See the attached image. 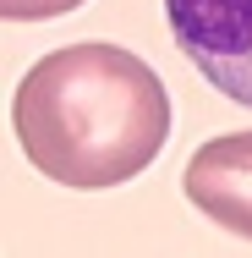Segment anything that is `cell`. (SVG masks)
I'll return each instance as SVG.
<instances>
[{
    "instance_id": "cell-1",
    "label": "cell",
    "mask_w": 252,
    "mask_h": 258,
    "mask_svg": "<svg viewBox=\"0 0 252 258\" xmlns=\"http://www.w3.org/2000/svg\"><path fill=\"white\" fill-rule=\"evenodd\" d=\"M11 126L44 181L104 192L143 176L170 143V94L121 44H66L28 66Z\"/></svg>"
},
{
    "instance_id": "cell-2",
    "label": "cell",
    "mask_w": 252,
    "mask_h": 258,
    "mask_svg": "<svg viewBox=\"0 0 252 258\" xmlns=\"http://www.w3.org/2000/svg\"><path fill=\"white\" fill-rule=\"evenodd\" d=\"M164 17L214 94L252 104V0H164Z\"/></svg>"
},
{
    "instance_id": "cell-3",
    "label": "cell",
    "mask_w": 252,
    "mask_h": 258,
    "mask_svg": "<svg viewBox=\"0 0 252 258\" xmlns=\"http://www.w3.org/2000/svg\"><path fill=\"white\" fill-rule=\"evenodd\" d=\"M181 187L198 214L252 242V132H225L203 143L181 170Z\"/></svg>"
},
{
    "instance_id": "cell-4",
    "label": "cell",
    "mask_w": 252,
    "mask_h": 258,
    "mask_svg": "<svg viewBox=\"0 0 252 258\" xmlns=\"http://www.w3.org/2000/svg\"><path fill=\"white\" fill-rule=\"evenodd\" d=\"M82 0H0V11L11 17V22H50V17H66V11H77Z\"/></svg>"
}]
</instances>
